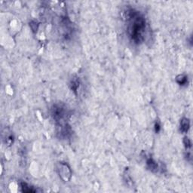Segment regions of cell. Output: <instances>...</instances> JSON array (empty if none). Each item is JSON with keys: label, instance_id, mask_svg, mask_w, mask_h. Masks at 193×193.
Segmentation results:
<instances>
[{"label": "cell", "instance_id": "cell-1", "mask_svg": "<svg viewBox=\"0 0 193 193\" xmlns=\"http://www.w3.org/2000/svg\"><path fill=\"white\" fill-rule=\"evenodd\" d=\"M127 32L129 38L134 43H141L145 39L146 23V20L134 9H127L125 12Z\"/></svg>", "mask_w": 193, "mask_h": 193}, {"label": "cell", "instance_id": "cell-2", "mask_svg": "<svg viewBox=\"0 0 193 193\" xmlns=\"http://www.w3.org/2000/svg\"><path fill=\"white\" fill-rule=\"evenodd\" d=\"M66 108L61 103H54L51 108V115L55 121H60L64 119L66 116Z\"/></svg>", "mask_w": 193, "mask_h": 193}, {"label": "cell", "instance_id": "cell-3", "mask_svg": "<svg viewBox=\"0 0 193 193\" xmlns=\"http://www.w3.org/2000/svg\"><path fill=\"white\" fill-rule=\"evenodd\" d=\"M57 171L60 177L65 182L70 180L72 177V171L66 162H59L57 165Z\"/></svg>", "mask_w": 193, "mask_h": 193}, {"label": "cell", "instance_id": "cell-4", "mask_svg": "<svg viewBox=\"0 0 193 193\" xmlns=\"http://www.w3.org/2000/svg\"><path fill=\"white\" fill-rule=\"evenodd\" d=\"M57 133L60 135L61 138H67L69 135L71 133L70 127H69V126L66 125V124L60 125V130H57Z\"/></svg>", "mask_w": 193, "mask_h": 193}, {"label": "cell", "instance_id": "cell-5", "mask_svg": "<svg viewBox=\"0 0 193 193\" xmlns=\"http://www.w3.org/2000/svg\"><path fill=\"white\" fill-rule=\"evenodd\" d=\"M190 127L189 120L186 118H183L180 121V130L183 133H187Z\"/></svg>", "mask_w": 193, "mask_h": 193}, {"label": "cell", "instance_id": "cell-6", "mask_svg": "<svg viewBox=\"0 0 193 193\" xmlns=\"http://www.w3.org/2000/svg\"><path fill=\"white\" fill-rule=\"evenodd\" d=\"M146 165L149 169H150V171H153V172H156V171H158L159 166H158L157 162H156L154 159H151V158L149 159L146 162Z\"/></svg>", "mask_w": 193, "mask_h": 193}, {"label": "cell", "instance_id": "cell-7", "mask_svg": "<svg viewBox=\"0 0 193 193\" xmlns=\"http://www.w3.org/2000/svg\"><path fill=\"white\" fill-rule=\"evenodd\" d=\"M69 86L73 92H76L77 89L79 87V78H78L77 76L72 77L70 83H69Z\"/></svg>", "mask_w": 193, "mask_h": 193}, {"label": "cell", "instance_id": "cell-8", "mask_svg": "<svg viewBox=\"0 0 193 193\" xmlns=\"http://www.w3.org/2000/svg\"><path fill=\"white\" fill-rule=\"evenodd\" d=\"M21 189H22L23 192H36V190H35V189H33V187H31L30 185H28L27 183H21Z\"/></svg>", "mask_w": 193, "mask_h": 193}, {"label": "cell", "instance_id": "cell-9", "mask_svg": "<svg viewBox=\"0 0 193 193\" xmlns=\"http://www.w3.org/2000/svg\"><path fill=\"white\" fill-rule=\"evenodd\" d=\"M4 141L5 143V144H7L8 146L12 145L14 142V137L11 133H6L5 136L4 137Z\"/></svg>", "mask_w": 193, "mask_h": 193}, {"label": "cell", "instance_id": "cell-10", "mask_svg": "<svg viewBox=\"0 0 193 193\" xmlns=\"http://www.w3.org/2000/svg\"><path fill=\"white\" fill-rule=\"evenodd\" d=\"M176 81L180 85H185L187 82V77L185 75H179L176 78Z\"/></svg>", "mask_w": 193, "mask_h": 193}, {"label": "cell", "instance_id": "cell-11", "mask_svg": "<svg viewBox=\"0 0 193 193\" xmlns=\"http://www.w3.org/2000/svg\"><path fill=\"white\" fill-rule=\"evenodd\" d=\"M185 144V146H186V149H189L191 147V141L189 139L188 137H185L184 138V140H183Z\"/></svg>", "mask_w": 193, "mask_h": 193}, {"label": "cell", "instance_id": "cell-12", "mask_svg": "<svg viewBox=\"0 0 193 193\" xmlns=\"http://www.w3.org/2000/svg\"><path fill=\"white\" fill-rule=\"evenodd\" d=\"M124 178H125V180H126L125 182L127 183V185H130V183H132L131 179H130V177H129L128 174H124Z\"/></svg>", "mask_w": 193, "mask_h": 193}, {"label": "cell", "instance_id": "cell-13", "mask_svg": "<svg viewBox=\"0 0 193 193\" xmlns=\"http://www.w3.org/2000/svg\"><path fill=\"white\" fill-rule=\"evenodd\" d=\"M160 129H161L160 124H159V122H156V124H155V130H156V133H157V132H159V130H160Z\"/></svg>", "mask_w": 193, "mask_h": 193}]
</instances>
